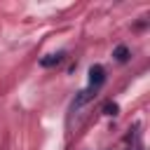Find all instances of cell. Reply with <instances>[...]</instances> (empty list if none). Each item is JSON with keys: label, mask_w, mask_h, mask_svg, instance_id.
Returning <instances> with one entry per match:
<instances>
[{"label": "cell", "mask_w": 150, "mask_h": 150, "mask_svg": "<svg viewBox=\"0 0 150 150\" xmlns=\"http://www.w3.org/2000/svg\"><path fill=\"white\" fill-rule=\"evenodd\" d=\"M103 82H105V70H103L101 63H94V66L89 68V89L96 91Z\"/></svg>", "instance_id": "6da1fadb"}, {"label": "cell", "mask_w": 150, "mask_h": 150, "mask_svg": "<svg viewBox=\"0 0 150 150\" xmlns=\"http://www.w3.org/2000/svg\"><path fill=\"white\" fill-rule=\"evenodd\" d=\"M112 56H115V61H120V63H124V61H129V56H131V52H129V47H127V45H117V47L112 49Z\"/></svg>", "instance_id": "7a4b0ae2"}, {"label": "cell", "mask_w": 150, "mask_h": 150, "mask_svg": "<svg viewBox=\"0 0 150 150\" xmlns=\"http://www.w3.org/2000/svg\"><path fill=\"white\" fill-rule=\"evenodd\" d=\"M63 61V54L59 52V54H49V56H45L42 61H40V66L42 68H52V66H56V63H61Z\"/></svg>", "instance_id": "3957f363"}, {"label": "cell", "mask_w": 150, "mask_h": 150, "mask_svg": "<svg viewBox=\"0 0 150 150\" xmlns=\"http://www.w3.org/2000/svg\"><path fill=\"white\" fill-rule=\"evenodd\" d=\"M91 96H94V91H91V89H84V91H80V94H77V98L73 101V110H77L80 105H84V103H87Z\"/></svg>", "instance_id": "277c9868"}, {"label": "cell", "mask_w": 150, "mask_h": 150, "mask_svg": "<svg viewBox=\"0 0 150 150\" xmlns=\"http://www.w3.org/2000/svg\"><path fill=\"white\" fill-rule=\"evenodd\" d=\"M103 112H105V115H112V117H115V115L120 112V105H117V103H112V101H108V103L103 105Z\"/></svg>", "instance_id": "5b68a950"}]
</instances>
